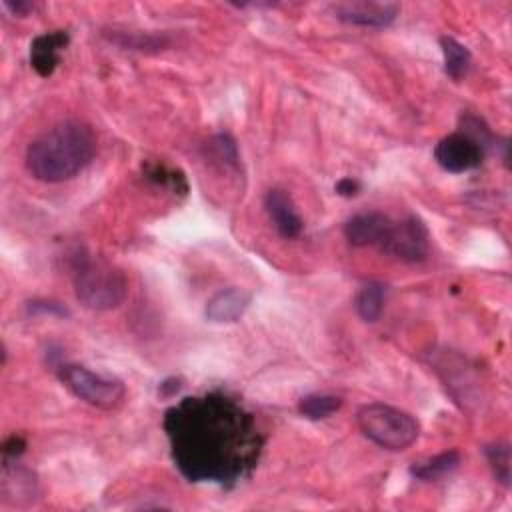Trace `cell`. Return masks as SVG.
Wrapping results in <instances>:
<instances>
[{"label":"cell","instance_id":"6da1fadb","mask_svg":"<svg viewBox=\"0 0 512 512\" xmlns=\"http://www.w3.org/2000/svg\"><path fill=\"white\" fill-rule=\"evenodd\" d=\"M164 430L172 460L190 482H240L254 470L264 444L252 414L220 392L168 408Z\"/></svg>","mask_w":512,"mask_h":512},{"label":"cell","instance_id":"7a4b0ae2","mask_svg":"<svg viewBox=\"0 0 512 512\" xmlns=\"http://www.w3.org/2000/svg\"><path fill=\"white\" fill-rule=\"evenodd\" d=\"M96 154V136L80 120H64L26 148V168L42 182H64L82 172Z\"/></svg>","mask_w":512,"mask_h":512},{"label":"cell","instance_id":"3957f363","mask_svg":"<svg viewBox=\"0 0 512 512\" xmlns=\"http://www.w3.org/2000/svg\"><path fill=\"white\" fill-rule=\"evenodd\" d=\"M76 298L90 310H110L124 302L128 280L124 272L100 258H78L74 266Z\"/></svg>","mask_w":512,"mask_h":512},{"label":"cell","instance_id":"277c9868","mask_svg":"<svg viewBox=\"0 0 512 512\" xmlns=\"http://www.w3.org/2000/svg\"><path fill=\"white\" fill-rule=\"evenodd\" d=\"M356 422L368 440L386 450H404L420 434V424L412 414L380 402L362 406Z\"/></svg>","mask_w":512,"mask_h":512},{"label":"cell","instance_id":"5b68a950","mask_svg":"<svg viewBox=\"0 0 512 512\" xmlns=\"http://www.w3.org/2000/svg\"><path fill=\"white\" fill-rule=\"evenodd\" d=\"M58 378L76 398L102 410L116 408L126 396V388L120 380L96 374L80 364H62Z\"/></svg>","mask_w":512,"mask_h":512},{"label":"cell","instance_id":"8992f818","mask_svg":"<svg viewBox=\"0 0 512 512\" xmlns=\"http://www.w3.org/2000/svg\"><path fill=\"white\" fill-rule=\"evenodd\" d=\"M428 242L430 236L424 222L416 216H408L406 220L392 224L380 248L402 262H420L428 254Z\"/></svg>","mask_w":512,"mask_h":512},{"label":"cell","instance_id":"52a82bcc","mask_svg":"<svg viewBox=\"0 0 512 512\" xmlns=\"http://www.w3.org/2000/svg\"><path fill=\"white\" fill-rule=\"evenodd\" d=\"M436 162L454 174L474 170L484 160V146L464 132L444 136L434 148Z\"/></svg>","mask_w":512,"mask_h":512},{"label":"cell","instance_id":"ba28073f","mask_svg":"<svg viewBox=\"0 0 512 512\" xmlns=\"http://www.w3.org/2000/svg\"><path fill=\"white\" fill-rule=\"evenodd\" d=\"M332 10L336 18L346 24L362 26V28H386L396 20L400 6L394 2L358 0V2L334 4Z\"/></svg>","mask_w":512,"mask_h":512},{"label":"cell","instance_id":"9c48e42d","mask_svg":"<svg viewBox=\"0 0 512 512\" xmlns=\"http://www.w3.org/2000/svg\"><path fill=\"white\" fill-rule=\"evenodd\" d=\"M392 224L382 212H362L344 224V236L352 246H382Z\"/></svg>","mask_w":512,"mask_h":512},{"label":"cell","instance_id":"30bf717a","mask_svg":"<svg viewBox=\"0 0 512 512\" xmlns=\"http://www.w3.org/2000/svg\"><path fill=\"white\" fill-rule=\"evenodd\" d=\"M264 208L282 238H296L302 232V218L286 190H268L264 196Z\"/></svg>","mask_w":512,"mask_h":512},{"label":"cell","instance_id":"8fae6325","mask_svg":"<svg viewBox=\"0 0 512 512\" xmlns=\"http://www.w3.org/2000/svg\"><path fill=\"white\" fill-rule=\"evenodd\" d=\"M70 36L66 30H52L36 36L30 44V66L38 76H50L60 64V52L66 48Z\"/></svg>","mask_w":512,"mask_h":512},{"label":"cell","instance_id":"7c38bea8","mask_svg":"<svg viewBox=\"0 0 512 512\" xmlns=\"http://www.w3.org/2000/svg\"><path fill=\"white\" fill-rule=\"evenodd\" d=\"M250 306V294L242 288H224L206 304V318L216 324L238 322Z\"/></svg>","mask_w":512,"mask_h":512},{"label":"cell","instance_id":"4fadbf2b","mask_svg":"<svg viewBox=\"0 0 512 512\" xmlns=\"http://www.w3.org/2000/svg\"><path fill=\"white\" fill-rule=\"evenodd\" d=\"M386 286L380 282H368L360 288L354 300V308L364 322H376L384 310Z\"/></svg>","mask_w":512,"mask_h":512},{"label":"cell","instance_id":"5bb4252c","mask_svg":"<svg viewBox=\"0 0 512 512\" xmlns=\"http://www.w3.org/2000/svg\"><path fill=\"white\" fill-rule=\"evenodd\" d=\"M458 464H460V454L456 450H448V452H442L418 466H412L410 472L418 480L434 482V480L444 478L446 474H452L458 468Z\"/></svg>","mask_w":512,"mask_h":512},{"label":"cell","instance_id":"9a60e30c","mask_svg":"<svg viewBox=\"0 0 512 512\" xmlns=\"http://www.w3.org/2000/svg\"><path fill=\"white\" fill-rule=\"evenodd\" d=\"M440 48L444 54V70L452 80H462L470 68V52L464 44L454 40L452 36L440 38Z\"/></svg>","mask_w":512,"mask_h":512},{"label":"cell","instance_id":"2e32d148","mask_svg":"<svg viewBox=\"0 0 512 512\" xmlns=\"http://www.w3.org/2000/svg\"><path fill=\"white\" fill-rule=\"evenodd\" d=\"M340 406H342V398L340 396H334V394H308V396L300 398L298 412L304 418L322 420V418H328L330 414H334L336 410H340Z\"/></svg>","mask_w":512,"mask_h":512},{"label":"cell","instance_id":"e0dca14e","mask_svg":"<svg viewBox=\"0 0 512 512\" xmlns=\"http://www.w3.org/2000/svg\"><path fill=\"white\" fill-rule=\"evenodd\" d=\"M486 458L494 470L496 480L502 486H510V446L508 444H492L486 448Z\"/></svg>","mask_w":512,"mask_h":512},{"label":"cell","instance_id":"ac0fdd59","mask_svg":"<svg viewBox=\"0 0 512 512\" xmlns=\"http://www.w3.org/2000/svg\"><path fill=\"white\" fill-rule=\"evenodd\" d=\"M146 176H148L152 182H156V184H160V186H168V188L174 190V192H182V194H184V192L188 190V184H186L184 174L178 172V170L166 168L164 164H152V166H148Z\"/></svg>","mask_w":512,"mask_h":512},{"label":"cell","instance_id":"d6986e66","mask_svg":"<svg viewBox=\"0 0 512 512\" xmlns=\"http://www.w3.org/2000/svg\"><path fill=\"white\" fill-rule=\"evenodd\" d=\"M212 148L218 160H222L226 166L238 168V146L236 140L230 134H218L212 140Z\"/></svg>","mask_w":512,"mask_h":512},{"label":"cell","instance_id":"ffe728a7","mask_svg":"<svg viewBox=\"0 0 512 512\" xmlns=\"http://www.w3.org/2000/svg\"><path fill=\"white\" fill-rule=\"evenodd\" d=\"M28 312L30 314H50V316H66L68 310L60 304V302H52V300H34L28 302Z\"/></svg>","mask_w":512,"mask_h":512},{"label":"cell","instance_id":"44dd1931","mask_svg":"<svg viewBox=\"0 0 512 512\" xmlns=\"http://www.w3.org/2000/svg\"><path fill=\"white\" fill-rule=\"evenodd\" d=\"M24 450H26V440L22 436H18V434L8 436L4 440V444H2L4 460H16V458H20L24 454Z\"/></svg>","mask_w":512,"mask_h":512},{"label":"cell","instance_id":"7402d4cb","mask_svg":"<svg viewBox=\"0 0 512 512\" xmlns=\"http://www.w3.org/2000/svg\"><path fill=\"white\" fill-rule=\"evenodd\" d=\"M334 190H336L340 196L352 198V196H356V194L360 192V184H358V180H354V178H340V180L336 182Z\"/></svg>","mask_w":512,"mask_h":512},{"label":"cell","instance_id":"603a6c76","mask_svg":"<svg viewBox=\"0 0 512 512\" xmlns=\"http://www.w3.org/2000/svg\"><path fill=\"white\" fill-rule=\"evenodd\" d=\"M4 6L14 14V16H26L32 8H34V4L32 2H28V0H4Z\"/></svg>","mask_w":512,"mask_h":512}]
</instances>
